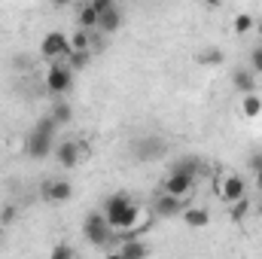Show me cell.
Returning a JSON list of instances; mask_svg holds the SVG:
<instances>
[{
    "label": "cell",
    "instance_id": "7a4b0ae2",
    "mask_svg": "<svg viewBox=\"0 0 262 259\" xmlns=\"http://www.w3.org/2000/svg\"><path fill=\"white\" fill-rule=\"evenodd\" d=\"M55 128H58V125L52 122V116L37 119L31 137H28V156H34V159L52 156V149H55Z\"/></svg>",
    "mask_w": 262,
    "mask_h": 259
},
{
    "label": "cell",
    "instance_id": "ba28073f",
    "mask_svg": "<svg viewBox=\"0 0 262 259\" xmlns=\"http://www.w3.org/2000/svg\"><path fill=\"white\" fill-rule=\"evenodd\" d=\"M79 153H82V143H76V140H61V143L52 149V156H55V162H58L61 168H73V165L79 162Z\"/></svg>",
    "mask_w": 262,
    "mask_h": 259
},
{
    "label": "cell",
    "instance_id": "ffe728a7",
    "mask_svg": "<svg viewBox=\"0 0 262 259\" xmlns=\"http://www.w3.org/2000/svg\"><path fill=\"white\" fill-rule=\"evenodd\" d=\"M98 12H95V6L92 3H85V6H79V28L82 31H89V28H98Z\"/></svg>",
    "mask_w": 262,
    "mask_h": 259
},
{
    "label": "cell",
    "instance_id": "603a6c76",
    "mask_svg": "<svg viewBox=\"0 0 262 259\" xmlns=\"http://www.w3.org/2000/svg\"><path fill=\"white\" fill-rule=\"evenodd\" d=\"M49 259H73V247H70L67 241H58V244L52 247V253H49Z\"/></svg>",
    "mask_w": 262,
    "mask_h": 259
},
{
    "label": "cell",
    "instance_id": "3957f363",
    "mask_svg": "<svg viewBox=\"0 0 262 259\" xmlns=\"http://www.w3.org/2000/svg\"><path fill=\"white\" fill-rule=\"evenodd\" d=\"M40 52H43V58H49L52 64H55V61H67V58L73 55L70 37L61 34V31H49V34L43 37V43H40Z\"/></svg>",
    "mask_w": 262,
    "mask_h": 259
},
{
    "label": "cell",
    "instance_id": "d4e9b609",
    "mask_svg": "<svg viewBox=\"0 0 262 259\" xmlns=\"http://www.w3.org/2000/svg\"><path fill=\"white\" fill-rule=\"evenodd\" d=\"M247 210H250V204H247V198H241V201H235V204H232V210H229V213H232V220H244V213H247Z\"/></svg>",
    "mask_w": 262,
    "mask_h": 259
},
{
    "label": "cell",
    "instance_id": "30bf717a",
    "mask_svg": "<svg viewBox=\"0 0 262 259\" xmlns=\"http://www.w3.org/2000/svg\"><path fill=\"white\" fill-rule=\"evenodd\" d=\"M232 82H235V89L247 98V95H256V76L250 73V67H235L232 70Z\"/></svg>",
    "mask_w": 262,
    "mask_h": 259
},
{
    "label": "cell",
    "instance_id": "484cf974",
    "mask_svg": "<svg viewBox=\"0 0 262 259\" xmlns=\"http://www.w3.org/2000/svg\"><path fill=\"white\" fill-rule=\"evenodd\" d=\"M67 61H70V64H67L70 70H73V67H85V64H89V52H73Z\"/></svg>",
    "mask_w": 262,
    "mask_h": 259
},
{
    "label": "cell",
    "instance_id": "d6986e66",
    "mask_svg": "<svg viewBox=\"0 0 262 259\" xmlns=\"http://www.w3.org/2000/svg\"><path fill=\"white\" fill-rule=\"evenodd\" d=\"M119 256H122V259H146V247H143L140 241H134V238H128V241L122 244Z\"/></svg>",
    "mask_w": 262,
    "mask_h": 259
},
{
    "label": "cell",
    "instance_id": "7c38bea8",
    "mask_svg": "<svg viewBox=\"0 0 262 259\" xmlns=\"http://www.w3.org/2000/svg\"><path fill=\"white\" fill-rule=\"evenodd\" d=\"M162 153H165V140H159V137H146L134 146L137 159H152V156H162Z\"/></svg>",
    "mask_w": 262,
    "mask_h": 259
},
{
    "label": "cell",
    "instance_id": "2e32d148",
    "mask_svg": "<svg viewBox=\"0 0 262 259\" xmlns=\"http://www.w3.org/2000/svg\"><path fill=\"white\" fill-rule=\"evenodd\" d=\"M49 116H52V122H55V125H67V122L73 119V107L67 104L64 98H58V101L52 104V113H49Z\"/></svg>",
    "mask_w": 262,
    "mask_h": 259
},
{
    "label": "cell",
    "instance_id": "f546056e",
    "mask_svg": "<svg viewBox=\"0 0 262 259\" xmlns=\"http://www.w3.org/2000/svg\"><path fill=\"white\" fill-rule=\"evenodd\" d=\"M256 34H259V37H262V18H259V21H256Z\"/></svg>",
    "mask_w": 262,
    "mask_h": 259
},
{
    "label": "cell",
    "instance_id": "5bb4252c",
    "mask_svg": "<svg viewBox=\"0 0 262 259\" xmlns=\"http://www.w3.org/2000/svg\"><path fill=\"white\" fill-rule=\"evenodd\" d=\"M119 25H122V9H119V6L107 9V12L98 18V31H104V34H113V31H119Z\"/></svg>",
    "mask_w": 262,
    "mask_h": 259
},
{
    "label": "cell",
    "instance_id": "8992f818",
    "mask_svg": "<svg viewBox=\"0 0 262 259\" xmlns=\"http://www.w3.org/2000/svg\"><path fill=\"white\" fill-rule=\"evenodd\" d=\"M220 195H223V201L235 204V201L247 198V183H244L238 174H226V177L220 180Z\"/></svg>",
    "mask_w": 262,
    "mask_h": 259
},
{
    "label": "cell",
    "instance_id": "1f68e13d",
    "mask_svg": "<svg viewBox=\"0 0 262 259\" xmlns=\"http://www.w3.org/2000/svg\"><path fill=\"white\" fill-rule=\"evenodd\" d=\"M259 213H262V198H259Z\"/></svg>",
    "mask_w": 262,
    "mask_h": 259
},
{
    "label": "cell",
    "instance_id": "f1b7e54d",
    "mask_svg": "<svg viewBox=\"0 0 262 259\" xmlns=\"http://www.w3.org/2000/svg\"><path fill=\"white\" fill-rule=\"evenodd\" d=\"M256 186H259V189H262V168H259V171H256Z\"/></svg>",
    "mask_w": 262,
    "mask_h": 259
},
{
    "label": "cell",
    "instance_id": "ac0fdd59",
    "mask_svg": "<svg viewBox=\"0 0 262 259\" xmlns=\"http://www.w3.org/2000/svg\"><path fill=\"white\" fill-rule=\"evenodd\" d=\"M241 113L247 116V119H256L262 113V98L259 95H247V98H241Z\"/></svg>",
    "mask_w": 262,
    "mask_h": 259
},
{
    "label": "cell",
    "instance_id": "4dcf8cb0",
    "mask_svg": "<svg viewBox=\"0 0 262 259\" xmlns=\"http://www.w3.org/2000/svg\"><path fill=\"white\" fill-rule=\"evenodd\" d=\"M107 259H122L119 253H107Z\"/></svg>",
    "mask_w": 262,
    "mask_h": 259
},
{
    "label": "cell",
    "instance_id": "277c9868",
    "mask_svg": "<svg viewBox=\"0 0 262 259\" xmlns=\"http://www.w3.org/2000/svg\"><path fill=\"white\" fill-rule=\"evenodd\" d=\"M82 232H85V238H89L92 244H98V247H107V244H110V238H113V229L107 226V217H104L101 210H95V213H89V217H85Z\"/></svg>",
    "mask_w": 262,
    "mask_h": 259
},
{
    "label": "cell",
    "instance_id": "9a60e30c",
    "mask_svg": "<svg viewBox=\"0 0 262 259\" xmlns=\"http://www.w3.org/2000/svg\"><path fill=\"white\" fill-rule=\"evenodd\" d=\"M174 174H183V177H189V180H195V174L201 171V159L195 156H186V159H180V162H174V168H171Z\"/></svg>",
    "mask_w": 262,
    "mask_h": 259
},
{
    "label": "cell",
    "instance_id": "44dd1931",
    "mask_svg": "<svg viewBox=\"0 0 262 259\" xmlns=\"http://www.w3.org/2000/svg\"><path fill=\"white\" fill-rule=\"evenodd\" d=\"M253 28H256V21H253L250 12H238L235 21H232V31H235V34H250Z\"/></svg>",
    "mask_w": 262,
    "mask_h": 259
},
{
    "label": "cell",
    "instance_id": "9c48e42d",
    "mask_svg": "<svg viewBox=\"0 0 262 259\" xmlns=\"http://www.w3.org/2000/svg\"><path fill=\"white\" fill-rule=\"evenodd\" d=\"M162 192L165 195H174V198H189L192 192V180L189 177H183V174H168L165 177V183H162Z\"/></svg>",
    "mask_w": 262,
    "mask_h": 259
},
{
    "label": "cell",
    "instance_id": "83f0119b",
    "mask_svg": "<svg viewBox=\"0 0 262 259\" xmlns=\"http://www.w3.org/2000/svg\"><path fill=\"white\" fill-rule=\"evenodd\" d=\"M12 220H15V207L9 204V207H3V210H0V223H6V226H9Z\"/></svg>",
    "mask_w": 262,
    "mask_h": 259
},
{
    "label": "cell",
    "instance_id": "4fadbf2b",
    "mask_svg": "<svg viewBox=\"0 0 262 259\" xmlns=\"http://www.w3.org/2000/svg\"><path fill=\"white\" fill-rule=\"evenodd\" d=\"M180 220H183L189 229H204V226L210 223V213H207L204 207H186V210L180 213Z\"/></svg>",
    "mask_w": 262,
    "mask_h": 259
},
{
    "label": "cell",
    "instance_id": "4316f807",
    "mask_svg": "<svg viewBox=\"0 0 262 259\" xmlns=\"http://www.w3.org/2000/svg\"><path fill=\"white\" fill-rule=\"evenodd\" d=\"M92 6H95V12H98V15H104V12H107V9H113L116 3H113V0H95Z\"/></svg>",
    "mask_w": 262,
    "mask_h": 259
},
{
    "label": "cell",
    "instance_id": "7402d4cb",
    "mask_svg": "<svg viewBox=\"0 0 262 259\" xmlns=\"http://www.w3.org/2000/svg\"><path fill=\"white\" fill-rule=\"evenodd\" d=\"M89 46H92V40H89V31L76 28V31L70 34V49H73V52H89Z\"/></svg>",
    "mask_w": 262,
    "mask_h": 259
},
{
    "label": "cell",
    "instance_id": "6da1fadb",
    "mask_svg": "<svg viewBox=\"0 0 262 259\" xmlns=\"http://www.w3.org/2000/svg\"><path fill=\"white\" fill-rule=\"evenodd\" d=\"M101 213L107 217V226L116 229V232H128V229L137 226V204H134L125 192L110 195V198L104 201V210H101Z\"/></svg>",
    "mask_w": 262,
    "mask_h": 259
},
{
    "label": "cell",
    "instance_id": "8fae6325",
    "mask_svg": "<svg viewBox=\"0 0 262 259\" xmlns=\"http://www.w3.org/2000/svg\"><path fill=\"white\" fill-rule=\"evenodd\" d=\"M73 195V186L67 183V180H49L46 186H43V198L46 201H67Z\"/></svg>",
    "mask_w": 262,
    "mask_h": 259
},
{
    "label": "cell",
    "instance_id": "e0dca14e",
    "mask_svg": "<svg viewBox=\"0 0 262 259\" xmlns=\"http://www.w3.org/2000/svg\"><path fill=\"white\" fill-rule=\"evenodd\" d=\"M195 61L198 64H204V67L223 64V49H220V46H204V49L195 55Z\"/></svg>",
    "mask_w": 262,
    "mask_h": 259
},
{
    "label": "cell",
    "instance_id": "cb8c5ba5",
    "mask_svg": "<svg viewBox=\"0 0 262 259\" xmlns=\"http://www.w3.org/2000/svg\"><path fill=\"white\" fill-rule=\"evenodd\" d=\"M250 73L256 76V73H262V46H256V49H250Z\"/></svg>",
    "mask_w": 262,
    "mask_h": 259
},
{
    "label": "cell",
    "instance_id": "5b68a950",
    "mask_svg": "<svg viewBox=\"0 0 262 259\" xmlns=\"http://www.w3.org/2000/svg\"><path fill=\"white\" fill-rule=\"evenodd\" d=\"M70 85H73V70H70L64 61L49 64V70H46V89L61 98L64 92H70Z\"/></svg>",
    "mask_w": 262,
    "mask_h": 259
},
{
    "label": "cell",
    "instance_id": "52a82bcc",
    "mask_svg": "<svg viewBox=\"0 0 262 259\" xmlns=\"http://www.w3.org/2000/svg\"><path fill=\"white\" fill-rule=\"evenodd\" d=\"M183 201L186 198H174V195H156V201H152V210H156V217H162V220H168V217H180L186 207H183Z\"/></svg>",
    "mask_w": 262,
    "mask_h": 259
}]
</instances>
